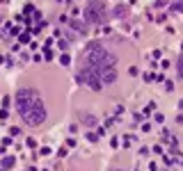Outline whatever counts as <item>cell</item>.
Instances as JSON below:
<instances>
[{
	"label": "cell",
	"mask_w": 183,
	"mask_h": 171,
	"mask_svg": "<svg viewBox=\"0 0 183 171\" xmlns=\"http://www.w3.org/2000/svg\"><path fill=\"white\" fill-rule=\"evenodd\" d=\"M117 78H119L117 55L101 41L89 43L83 50V59H80L76 80L94 91H101V89L110 87L112 82H117Z\"/></svg>",
	"instance_id": "cell-1"
},
{
	"label": "cell",
	"mask_w": 183,
	"mask_h": 171,
	"mask_svg": "<svg viewBox=\"0 0 183 171\" xmlns=\"http://www.w3.org/2000/svg\"><path fill=\"white\" fill-rule=\"evenodd\" d=\"M16 107H18L23 123L30 128H37L46 121V105H44L41 96L37 94V89H32V87H21L16 91Z\"/></svg>",
	"instance_id": "cell-2"
},
{
	"label": "cell",
	"mask_w": 183,
	"mask_h": 171,
	"mask_svg": "<svg viewBox=\"0 0 183 171\" xmlns=\"http://www.w3.org/2000/svg\"><path fill=\"white\" fill-rule=\"evenodd\" d=\"M108 18V7L103 0H89L87 7H85V21L96 25V23H103Z\"/></svg>",
	"instance_id": "cell-3"
},
{
	"label": "cell",
	"mask_w": 183,
	"mask_h": 171,
	"mask_svg": "<svg viewBox=\"0 0 183 171\" xmlns=\"http://www.w3.org/2000/svg\"><path fill=\"white\" fill-rule=\"evenodd\" d=\"M2 167H7V169L14 167V157H5V160H2Z\"/></svg>",
	"instance_id": "cell-4"
},
{
	"label": "cell",
	"mask_w": 183,
	"mask_h": 171,
	"mask_svg": "<svg viewBox=\"0 0 183 171\" xmlns=\"http://www.w3.org/2000/svg\"><path fill=\"white\" fill-rule=\"evenodd\" d=\"M60 62H62V66H69V64H71V57H69V55H62Z\"/></svg>",
	"instance_id": "cell-5"
},
{
	"label": "cell",
	"mask_w": 183,
	"mask_h": 171,
	"mask_svg": "<svg viewBox=\"0 0 183 171\" xmlns=\"http://www.w3.org/2000/svg\"><path fill=\"white\" fill-rule=\"evenodd\" d=\"M60 48H62V50H66V48H69V41H64V39H62V41H60Z\"/></svg>",
	"instance_id": "cell-6"
},
{
	"label": "cell",
	"mask_w": 183,
	"mask_h": 171,
	"mask_svg": "<svg viewBox=\"0 0 183 171\" xmlns=\"http://www.w3.org/2000/svg\"><path fill=\"white\" fill-rule=\"evenodd\" d=\"M174 9H176V12H183V2H176V5H174Z\"/></svg>",
	"instance_id": "cell-7"
},
{
	"label": "cell",
	"mask_w": 183,
	"mask_h": 171,
	"mask_svg": "<svg viewBox=\"0 0 183 171\" xmlns=\"http://www.w3.org/2000/svg\"><path fill=\"white\" fill-rule=\"evenodd\" d=\"M0 171H2V169H0Z\"/></svg>",
	"instance_id": "cell-8"
}]
</instances>
